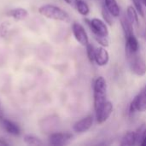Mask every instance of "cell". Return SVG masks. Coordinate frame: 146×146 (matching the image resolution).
<instances>
[{
    "label": "cell",
    "mask_w": 146,
    "mask_h": 146,
    "mask_svg": "<svg viewBox=\"0 0 146 146\" xmlns=\"http://www.w3.org/2000/svg\"><path fill=\"white\" fill-rule=\"evenodd\" d=\"M131 70L138 76H144L146 74V62L139 55V52L127 56Z\"/></svg>",
    "instance_id": "obj_4"
},
{
    "label": "cell",
    "mask_w": 146,
    "mask_h": 146,
    "mask_svg": "<svg viewBox=\"0 0 146 146\" xmlns=\"http://www.w3.org/2000/svg\"><path fill=\"white\" fill-rule=\"evenodd\" d=\"M9 145V144L3 138H0V146H6Z\"/></svg>",
    "instance_id": "obj_26"
},
{
    "label": "cell",
    "mask_w": 146,
    "mask_h": 146,
    "mask_svg": "<svg viewBox=\"0 0 146 146\" xmlns=\"http://www.w3.org/2000/svg\"><path fill=\"white\" fill-rule=\"evenodd\" d=\"M72 31H73V34H74L75 39L80 44L86 46L87 44H89L88 35L82 25H80V23H77V22L74 23L72 26Z\"/></svg>",
    "instance_id": "obj_8"
},
{
    "label": "cell",
    "mask_w": 146,
    "mask_h": 146,
    "mask_svg": "<svg viewBox=\"0 0 146 146\" xmlns=\"http://www.w3.org/2000/svg\"><path fill=\"white\" fill-rule=\"evenodd\" d=\"M126 37V55L127 57L129 56H132L133 54H136L139 50V43L138 41V38L135 37L133 33L125 36Z\"/></svg>",
    "instance_id": "obj_9"
},
{
    "label": "cell",
    "mask_w": 146,
    "mask_h": 146,
    "mask_svg": "<svg viewBox=\"0 0 146 146\" xmlns=\"http://www.w3.org/2000/svg\"><path fill=\"white\" fill-rule=\"evenodd\" d=\"M102 15H103V18L104 20V21L109 24L110 26H112L114 21H113V15H111V13L109 11V9L106 8V7H104L103 9H102Z\"/></svg>",
    "instance_id": "obj_21"
},
{
    "label": "cell",
    "mask_w": 146,
    "mask_h": 146,
    "mask_svg": "<svg viewBox=\"0 0 146 146\" xmlns=\"http://www.w3.org/2000/svg\"><path fill=\"white\" fill-rule=\"evenodd\" d=\"M106 8L114 17H118L121 15V9L116 0H104Z\"/></svg>",
    "instance_id": "obj_15"
},
{
    "label": "cell",
    "mask_w": 146,
    "mask_h": 146,
    "mask_svg": "<svg viewBox=\"0 0 146 146\" xmlns=\"http://www.w3.org/2000/svg\"><path fill=\"white\" fill-rule=\"evenodd\" d=\"M85 21L89 26L90 29L92 30L94 38L98 37H109V29L105 23V21L98 19V18H93L92 20L86 19Z\"/></svg>",
    "instance_id": "obj_3"
},
{
    "label": "cell",
    "mask_w": 146,
    "mask_h": 146,
    "mask_svg": "<svg viewBox=\"0 0 146 146\" xmlns=\"http://www.w3.org/2000/svg\"><path fill=\"white\" fill-rule=\"evenodd\" d=\"M96 111V119L98 124L105 122L111 115L113 112V104L110 101H106L101 107Z\"/></svg>",
    "instance_id": "obj_6"
},
{
    "label": "cell",
    "mask_w": 146,
    "mask_h": 146,
    "mask_svg": "<svg viewBox=\"0 0 146 146\" xmlns=\"http://www.w3.org/2000/svg\"><path fill=\"white\" fill-rule=\"evenodd\" d=\"M145 38H146V28H145Z\"/></svg>",
    "instance_id": "obj_29"
},
{
    "label": "cell",
    "mask_w": 146,
    "mask_h": 146,
    "mask_svg": "<svg viewBox=\"0 0 146 146\" xmlns=\"http://www.w3.org/2000/svg\"><path fill=\"white\" fill-rule=\"evenodd\" d=\"M133 3V5L135 7V9H137L139 15L140 16H144L145 15V12H144V9H143V3L142 0H132Z\"/></svg>",
    "instance_id": "obj_23"
},
{
    "label": "cell",
    "mask_w": 146,
    "mask_h": 146,
    "mask_svg": "<svg viewBox=\"0 0 146 146\" xmlns=\"http://www.w3.org/2000/svg\"><path fill=\"white\" fill-rule=\"evenodd\" d=\"M107 97V83L104 77L100 76L96 79L93 86L94 109L97 110L106 102Z\"/></svg>",
    "instance_id": "obj_2"
},
{
    "label": "cell",
    "mask_w": 146,
    "mask_h": 146,
    "mask_svg": "<svg viewBox=\"0 0 146 146\" xmlns=\"http://www.w3.org/2000/svg\"><path fill=\"white\" fill-rule=\"evenodd\" d=\"M73 139V134L69 133H54L49 137L50 144L52 145H65Z\"/></svg>",
    "instance_id": "obj_7"
},
{
    "label": "cell",
    "mask_w": 146,
    "mask_h": 146,
    "mask_svg": "<svg viewBox=\"0 0 146 146\" xmlns=\"http://www.w3.org/2000/svg\"><path fill=\"white\" fill-rule=\"evenodd\" d=\"M23 140L27 145H43V143L41 142V140L39 139H38L35 136H33V135L24 136Z\"/></svg>",
    "instance_id": "obj_19"
},
{
    "label": "cell",
    "mask_w": 146,
    "mask_h": 146,
    "mask_svg": "<svg viewBox=\"0 0 146 146\" xmlns=\"http://www.w3.org/2000/svg\"><path fill=\"white\" fill-rule=\"evenodd\" d=\"M3 118H4V113H3V106H2V104L0 101V120Z\"/></svg>",
    "instance_id": "obj_27"
},
{
    "label": "cell",
    "mask_w": 146,
    "mask_h": 146,
    "mask_svg": "<svg viewBox=\"0 0 146 146\" xmlns=\"http://www.w3.org/2000/svg\"><path fill=\"white\" fill-rule=\"evenodd\" d=\"M38 12L43 16L50 20L60 21L64 22H68L70 20L68 14L65 10L53 4H44L41 6L38 9Z\"/></svg>",
    "instance_id": "obj_1"
},
{
    "label": "cell",
    "mask_w": 146,
    "mask_h": 146,
    "mask_svg": "<svg viewBox=\"0 0 146 146\" xmlns=\"http://www.w3.org/2000/svg\"><path fill=\"white\" fill-rule=\"evenodd\" d=\"M86 46V54H87L88 59L90 60L91 62H93L95 61V52H96V49L91 44H87Z\"/></svg>",
    "instance_id": "obj_22"
},
{
    "label": "cell",
    "mask_w": 146,
    "mask_h": 146,
    "mask_svg": "<svg viewBox=\"0 0 146 146\" xmlns=\"http://www.w3.org/2000/svg\"><path fill=\"white\" fill-rule=\"evenodd\" d=\"M121 27L123 28V31L125 33V36L133 33V25L129 21L127 15H123L121 17Z\"/></svg>",
    "instance_id": "obj_17"
},
{
    "label": "cell",
    "mask_w": 146,
    "mask_h": 146,
    "mask_svg": "<svg viewBox=\"0 0 146 146\" xmlns=\"http://www.w3.org/2000/svg\"><path fill=\"white\" fill-rule=\"evenodd\" d=\"M142 3H143V4L146 7V0H142Z\"/></svg>",
    "instance_id": "obj_28"
},
{
    "label": "cell",
    "mask_w": 146,
    "mask_h": 146,
    "mask_svg": "<svg viewBox=\"0 0 146 146\" xmlns=\"http://www.w3.org/2000/svg\"><path fill=\"white\" fill-rule=\"evenodd\" d=\"M68 4L73 6V7H76V4H77V2L78 0H64Z\"/></svg>",
    "instance_id": "obj_25"
},
{
    "label": "cell",
    "mask_w": 146,
    "mask_h": 146,
    "mask_svg": "<svg viewBox=\"0 0 146 146\" xmlns=\"http://www.w3.org/2000/svg\"><path fill=\"white\" fill-rule=\"evenodd\" d=\"M9 15L16 21H21L28 16V12L23 8H15L9 11Z\"/></svg>",
    "instance_id": "obj_16"
},
{
    "label": "cell",
    "mask_w": 146,
    "mask_h": 146,
    "mask_svg": "<svg viewBox=\"0 0 146 146\" xmlns=\"http://www.w3.org/2000/svg\"><path fill=\"white\" fill-rule=\"evenodd\" d=\"M127 15L133 25V27H139V13L134 6H128L127 9Z\"/></svg>",
    "instance_id": "obj_14"
},
{
    "label": "cell",
    "mask_w": 146,
    "mask_h": 146,
    "mask_svg": "<svg viewBox=\"0 0 146 146\" xmlns=\"http://www.w3.org/2000/svg\"><path fill=\"white\" fill-rule=\"evenodd\" d=\"M137 135V141L140 140L139 145L141 146H146V127H145V126H142L138 133H136Z\"/></svg>",
    "instance_id": "obj_20"
},
{
    "label": "cell",
    "mask_w": 146,
    "mask_h": 146,
    "mask_svg": "<svg viewBox=\"0 0 146 146\" xmlns=\"http://www.w3.org/2000/svg\"><path fill=\"white\" fill-rule=\"evenodd\" d=\"M1 122H2V125L3 127V128L6 130V132L11 135H14V136H18L21 134V129L20 127L14 122H12L11 121L8 120V119H5V118H3L0 120Z\"/></svg>",
    "instance_id": "obj_12"
},
{
    "label": "cell",
    "mask_w": 146,
    "mask_h": 146,
    "mask_svg": "<svg viewBox=\"0 0 146 146\" xmlns=\"http://www.w3.org/2000/svg\"><path fill=\"white\" fill-rule=\"evenodd\" d=\"M76 8H77L78 12L84 16H86L90 13V8H89L88 4L83 0H78Z\"/></svg>",
    "instance_id": "obj_18"
},
{
    "label": "cell",
    "mask_w": 146,
    "mask_h": 146,
    "mask_svg": "<svg viewBox=\"0 0 146 146\" xmlns=\"http://www.w3.org/2000/svg\"><path fill=\"white\" fill-rule=\"evenodd\" d=\"M95 39H96L97 42H98L102 46H104V47L109 46L110 42H109L108 38H106V37H98V38H95Z\"/></svg>",
    "instance_id": "obj_24"
},
{
    "label": "cell",
    "mask_w": 146,
    "mask_h": 146,
    "mask_svg": "<svg viewBox=\"0 0 146 146\" xmlns=\"http://www.w3.org/2000/svg\"><path fill=\"white\" fill-rule=\"evenodd\" d=\"M137 143V135L134 132H127L125 135L121 139V146H131L136 145Z\"/></svg>",
    "instance_id": "obj_13"
},
{
    "label": "cell",
    "mask_w": 146,
    "mask_h": 146,
    "mask_svg": "<svg viewBox=\"0 0 146 146\" xmlns=\"http://www.w3.org/2000/svg\"><path fill=\"white\" fill-rule=\"evenodd\" d=\"M135 111L145 112L146 111V86L144 89L133 98L129 106V113L133 114Z\"/></svg>",
    "instance_id": "obj_5"
},
{
    "label": "cell",
    "mask_w": 146,
    "mask_h": 146,
    "mask_svg": "<svg viewBox=\"0 0 146 146\" xmlns=\"http://www.w3.org/2000/svg\"><path fill=\"white\" fill-rule=\"evenodd\" d=\"M110 61V55L109 52L106 50V49L104 46L98 47L96 49V52H95V62L100 66H105L108 64Z\"/></svg>",
    "instance_id": "obj_11"
},
{
    "label": "cell",
    "mask_w": 146,
    "mask_h": 146,
    "mask_svg": "<svg viewBox=\"0 0 146 146\" xmlns=\"http://www.w3.org/2000/svg\"><path fill=\"white\" fill-rule=\"evenodd\" d=\"M92 124H93V117L92 115H88L75 122L73 127V129L77 133H84L92 127Z\"/></svg>",
    "instance_id": "obj_10"
}]
</instances>
